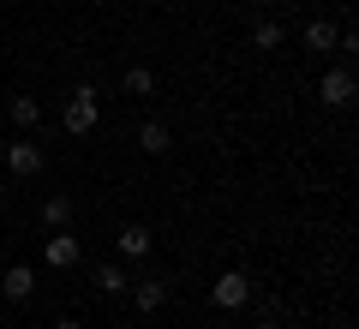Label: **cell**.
Here are the masks:
<instances>
[{"mask_svg": "<svg viewBox=\"0 0 359 329\" xmlns=\"http://www.w3.org/2000/svg\"><path fill=\"white\" fill-rule=\"evenodd\" d=\"M210 300H216L222 311H240V305L252 300V276H245V269H222L216 288H210Z\"/></svg>", "mask_w": 359, "mask_h": 329, "instance_id": "7a4b0ae2", "label": "cell"}, {"mask_svg": "<svg viewBox=\"0 0 359 329\" xmlns=\"http://www.w3.org/2000/svg\"><path fill=\"white\" fill-rule=\"evenodd\" d=\"M42 162H48V156H42V144H36V138L6 144V168H13L18 180H36V174H42Z\"/></svg>", "mask_w": 359, "mask_h": 329, "instance_id": "3957f363", "label": "cell"}, {"mask_svg": "<svg viewBox=\"0 0 359 329\" xmlns=\"http://www.w3.org/2000/svg\"><path fill=\"white\" fill-rule=\"evenodd\" d=\"M156 90V72L150 66H126V96H150Z\"/></svg>", "mask_w": 359, "mask_h": 329, "instance_id": "4fadbf2b", "label": "cell"}, {"mask_svg": "<svg viewBox=\"0 0 359 329\" xmlns=\"http://www.w3.org/2000/svg\"><path fill=\"white\" fill-rule=\"evenodd\" d=\"M120 257H132V264H138V257H150V246H156V234L144 228V222H126V228H120Z\"/></svg>", "mask_w": 359, "mask_h": 329, "instance_id": "8992f818", "label": "cell"}, {"mask_svg": "<svg viewBox=\"0 0 359 329\" xmlns=\"http://www.w3.org/2000/svg\"><path fill=\"white\" fill-rule=\"evenodd\" d=\"M6 114H13V126H42V102L36 96H13V102H6Z\"/></svg>", "mask_w": 359, "mask_h": 329, "instance_id": "30bf717a", "label": "cell"}, {"mask_svg": "<svg viewBox=\"0 0 359 329\" xmlns=\"http://www.w3.org/2000/svg\"><path fill=\"white\" fill-rule=\"evenodd\" d=\"M252 6H276V0H252Z\"/></svg>", "mask_w": 359, "mask_h": 329, "instance_id": "ac0fdd59", "label": "cell"}, {"mask_svg": "<svg viewBox=\"0 0 359 329\" xmlns=\"http://www.w3.org/2000/svg\"><path fill=\"white\" fill-rule=\"evenodd\" d=\"M42 257H48L54 269H72V264H78V240H72L66 228H54V234H48V246H42Z\"/></svg>", "mask_w": 359, "mask_h": 329, "instance_id": "52a82bcc", "label": "cell"}, {"mask_svg": "<svg viewBox=\"0 0 359 329\" xmlns=\"http://www.w3.org/2000/svg\"><path fill=\"white\" fill-rule=\"evenodd\" d=\"M42 222H48V228H66V222H72V198H48L42 203Z\"/></svg>", "mask_w": 359, "mask_h": 329, "instance_id": "5bb4252c", "label": "cell"}, {"mask_svg": "<svg viewBox=\"0 0 359 329\" xmlns=\"http://www.w3.org/2000/svg\"><path fill=\"white\" fill-rule=\"evenodd\" d=\"M318 96H323V108H347V102H353V66H330L323 84H318Z\"/></svg>", "mask_w": 359, "mask_h": 329, "instance_id": "277c9868", "label": "cell"}, {"mask_svg": "<svg viewBox=\"0 0 359 329\" xmlns=\"http://www.w3.org/2000/svg\"><path fill=\"white\" fill-rule=\"evenodd\" d=\"M138 150L144 156H168V150H174V132H168L162 120H144V126H138Z\"/></svg>", "mask_w": 359, "mask_h": 329, "instance_id": "9c48e42d", "label": "cell"}, {"mask_svg": "<svg viewBox=\"0 0 359 329\" xmlns=\"http://www.w3.org/2000/svg\"><path fill=\"white\" fill-rule=\"evenodd\" d=\"M0 329H13V323H6V317H0Z\"/></svg>", "mask_w": 359, "mask_h": 329, "instance_id": "d6986e66", "label": "cell"}, {"mask_svg": "<svg viewBox=\"0 0 359 329\" xmlns=\"http://www.w3.org/2000/svg\"><path fill=\"white\" fill-rule=\"evenodd\" d=\"M335 36H341V30L323 25V18H311V25H306V48L311 54H335Z\"/></svg>", "mask_w": 359, "mask_h": 329, "instance_id": "8fae6325", "label": "cell"}, {"mask_svg": "<svg viewBox=\"0 0 359 329\" xmlns=\"http://www.w3.org/2000/svg\"><path fill=\"white\" fill-rule=\"evenodd\" d=\"M126 288H132V281H126V269H120V264H102V269H96V293L114 300V293H126Z\"/></svg>", "mask_w": 359, "mask_h": 329, "instance_id": "7c38bea8", "label": "cell"}, {"mask_svg": "<svg viewBox=\"0 0 359 329\" xmlns=\"http://www.w3.org/2000/svg\"><path fill=\"white\" fill-rule=\"evenodd\" d=\"M0 293L25 305L30 293H36V269H30V264H13V269H6V281H0Z\"/></svg>", "mask_w": 359, "mask_h": 329, "instance_id": "ba28073f", "label": "cell"}, {"mask_svg": "<svg viewBox=\"0 0 359 329\" xmlns=\"http://www.w3.org/2000/svg\"><path fill=\"white\" fill-rule=\"evenodd\" d=\"M257 329H282V323H276V317H269V323H257Z\"/></svg>", "mask_w": 359, "mask_h": 329, "instance_id": "e0dca14e", "label": "cell"}, {"mask_svg": "<svg viewBox=\"0 0 359 329\" xmlns=\"http://www.w3.org/2000/svg\"><path fill=\"white\" fill-rule=\"evenodd\" d=\"M66 132H72V138H90V132H96V120H102V102H96V90L90 84H78L72 96H66Z\"/></svg>", "mask_w": 359, "mask_h": 329, "instance_id": "6da1fadb", "label": "cell"}, {"mask_svg": "<svg viewBox=\"0 0 359 329\" xmlns=\"http://www.w3.org/2000/svg\"><path fill=\"white\" fill-rule=\"evenodd\" d=\"M252 48H282V25H276V18H264V25L252 30Z\"/></svg>", "mask_w": 359, "mask_h": 329, "instance_id": "9a60e30c", "label": "cell"}, {"mask_svg": "<svg viewBox=\"0 0 359 329\" xmlns=\"http://www.w3.org/2000/svg\"><path fill=\"white\" fill-rule=\"evenodd\" d=\"M132 305H138L144 317H156L168 305V281L162 276H144V281H132Z\"/></svg>", "mask_w": 359, "mask_h": 329, "instance_id": "5b68a950", "label": "cell"}, {"mask_svg": "<svg viewBox=\"0 0 359 329\" xmlns=\"http://www.w3.org/2000/svg\"><path fill=\"white\" fill-rule=\"evenodd\" d=\"M54 329H84V323H78V317H60V323H54Z\"/></svg>", "mask_w": 359, "mask_h": 329, "instance_id": "2e32d148", "label": "cell"}]
</instances>
